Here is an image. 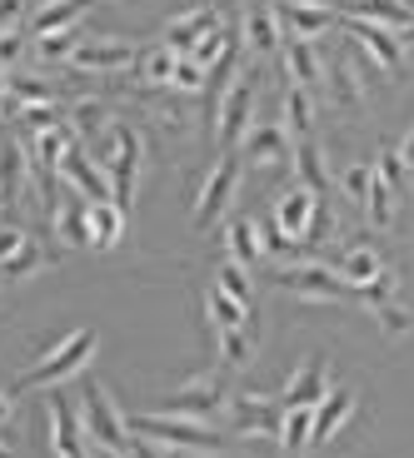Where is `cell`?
Listing matches in <instances>:
<instances>
[{"mask_svg": "<svg viewBox=\"0 0 414 458\" xmlns=\"http://www.w3.org/2000/svg\"><path fill=\"white\" fill-rule=\"evenodd\" d=\"M95 349H100V334L91 329V324H81V329H70L65 339L56 344V349H46L40 354V364L35 369H25L21 374V384L15 389H56V384H65L70 374H81L85 364L95 359Z\"/></svg>", "mask_w": 414, "mask_h": 458, "instance_id": "cell-1", "label": "cell"}, {"mask_svg": "<svg viewBox=\"0 0 414 458\" xmlns=\"http://www.w3.org/2000/svg\"><path fill=\"white\" fill-rule=\"evenodd\" d=\"M81 419H85V438L110 444L116 454H130V444H135L130 419L116 409V399H110L105 384H95V378H85V389H81Z\"/></svg>", "mask_w": 414, "mask_h": 458, "instance_id": "cell-2", "label": "cell"}, {"mask_svg": "<svg viewBox=\"0 0 414 458\" xmlns=\"http://www.w3.org/2000/svg\"><path fill=\"white\" fill-rule=\"evenodd\" d=\"M130 434L140 438H160V444H180V448H225V434L195 424V419H180V413H135L130 419Z\"/></svg>", "mask_w": 414, "mask_h": 458, "instance_id": "cell-3", "label": "cell"}, {"mask_svg": "<svg viewBox=\"0 0 414 458\" xmlns=\"http://www.w3.org/2000/svg\"><path fill=\"white\" fill-rule=\"evenodd\" d=\"M275 284L285 294L310 299V304H345V299H355V289L340 279V269H324V264H289V269L275 275Z\"/></svg>", "mask_w": 414, "mask_h": 458, "instance_id": "cell-4", "label": "cell"}, {"mask_svg": "<svg viewBox=\"0 0 414 458\" xmlns=\"http://www.w3.org/2000/svg\"><path fill=\"white\" fill-rule=\"evenodd\" d=\"M235 184H240V155L235 149H220V160L210 165L205 184H200V195H195V229L220 225L225 205L235 199Z\"/></svg>", "mask_w": 414, "mask_h": 458, "instance_id": "cell-5", "label": "cell"}, {"mask_svg": "<svg viewBox=\"0 0 414 458\" xmlns=\"http://www.w3.org/2000/svg\"><path fill=\"white\" fill-rule=\"evenodd\" d=\"M254 81H260V70H245L240 81L225 90V100H220V149H235L245 145V135L254 130Z\"/></svg>", "mask_w": 414, "mask_h": 458, "instance_id": "cell-6", "label": "cell"}, {"mask_svg": "<svg viewBox=\"0 0 414 458\" xmlns=\"http://www.w3.org/2000/svg\"><path fill=\"white\" fill-rule=\"evenodd\" d=\"M225 413H230V434H240V438H270L285 424L280 399H265V394H235L225 403Z\"/></svg>", "mask_w": 414, "mask_h": 458, "instance_id": "cell-7", "label": "cell"}, {"mask_svg": "<svg viewBox=\"0 0 414 458\" xmlns=\"http://www.w3.org/2000/svg\"><path fill=\"white\" fill-rule=\"evenodd\" d=\"M120 135V149H116V160L105 165V174H110V199H116L120 209H135V184H140V155H145V145H140L135 125H116Z\"/></svg>", "mask_w": 414, "mask_h": 458, "instance_id": "cell-8", "label": "cell"}, {"mask_svg": "<svg viewBox=\"0 0 414 458\" xmlns=\"http://www.w3.org/2000/svg\"><path fill=\"white\" fill-rule=\"evenodd\" d=\"M60 180H65L70 190H81L91 205H105V199H110V174L95 165V155L81 145V140H70L65 155H60Z\"/></svg>", "mask_w": 414, "mask_h": 458, "instance_id": "cell-9", "label": "cell"}, {"mask_svg": "<svg viewBox=\"0 0 414 458\" xmlns=\"http://www.w3.org/2000/svg\"><path fill=\"white\" fill-rule=\"evenodd\" d=\"M225 403H230V394H225V378H220V374H200V378H190L180 394H170V399L160 403V413L205 419V413H220Z\"/></svg>", "mask_w": 414, "mask_h": 458, "instance_id": "cell-10", "label": "cell"}, {"mask_svg": "<svg viewBox=\"0 0 414 458\" xmlns=\"http://www.w3.org/2000/svg\"><path fill=\"white\" fill-rule=\"evenodd\" d=\"M345 35L355 40V46H365L369 60H375V65H384L390 75H400V70H404V35H394L390 25H375V21H359V15H345Z\"/></svg>", "mask_w": 414, "mask_h": 458, "instance_id": "cell-11", "label": "cell"}, {"mask_svg": "<svg viewBox=\"0 0 414 458\" xmlns=\"http://www.w3.org/2000/svg\"><path fill=\"white\" fill-rule=\"evenodd\" d=\"M135 60H140L135 40H81L75 55H70V70H75V75H95V70L116 75V70H130Z\"/></svg>", "mask_w": 414, "mask_h": 458, "instance_id": "cell-12", "label": "cell"}, {"mask_svg": "<svg viewBox=\"0 0 414 458\" xmlns=\"http://www.w3.org/2000/svg\"><path fill=\"white\" fill-rule=\"evenodd\" d=\"M295 160V135L275 120H254V130L245 135V165H260V170H275V165Z\"/></svg>", "mask_w": 414, "mask_h": 458, "instance_id": "cell-13", "label": "cell"}, {"mask_svg": "<svg viewBox=\"0 0 414 458\" xmlns=\"http://www.w3.org/2000/svg\"><path fill=\"white\" fill-rule=\"evenodd\" d=\"M330 394V359H305V364L289 374V384L280 389V409H315V403Z\"/></svg>", "mask_w": 414, "mask_h": 458, "instance_id": "cell-14", "label": "cell"}, {"mask_svg": "<svg viewBox=\"0 0 414 458\" xmlns=\"http://www.w3.org/2000/svg\"><path fill=\"white\" fill-rule=\"evenodd\" d=\"M240 35H245V50H250V55H275V50L285 46V35H280V11L270 5V0H245Z\"/></svg>", "mask_w": 414, "mask_h": 458, "instance_id": "cell-15", "label": "cell"}, {"mask_svg": "<svg viewBox=\"0 0 414 458\" xmlns=\"http://www.w3.org/2000/svg\"><path fill=\"white\" fill-rule=\"evenodd\" d=\"M225 21V15L215 11V5H200V11H185V15H175V21H165V30H160V46H170L175 55H190V50L205 40L215 25Z\"/></svg>", "mask_w": 414, "mask_h": 458, "instance_id": "cell-16", "label": "cell"}, {"mask_svg": "<svg viewBox=\"0 0 414 458\" xmlns=\"http://www.w3.org/2000/svg\"><path fill=\"white\" fill-rule=\"evenodd\" d=\"M280 25L299 40H320V35L334 30V11L324 0H285L280 5Z\"/></svg>", "mask_w": 414, "mask_h": 458, "instance_id": "cell-17", "label": "cell"}, {"mask_svg": "<svg viewBox=\"0 0 414 458\" xmlns=\"http://www.w3.org/2000/svg\"><path fill=\"white\" fill-rule=\"evenodd\" d=\"M315 205H320V195H315L310 184H289L285 195L275 199V215H270V219H275V225L285 229L289 240L299 244V240H305V229H310V215H315Z\"/></svg>", "mask_w": 414, "mask_h": 458, "instance_id": "cell-18", "label": "cell"}, {"mask_svg": "<svg viewBox=\"0 0 414 458\" xmlns=\"http://www.w3.org/2000/svg\"><path fill=\"white\" fill-rule=\"evenodd\" d=\"M50 448H56V458H91V444H81V419L65 394L50 399Z\"/></svg>", "mask_w": 414, "mask_h": 458, "instance_id": "cell-19", "label": "cell"}, {"mask_svg": "<svg viewBox=\"0 0 414 458\" xmlns=\"http://www.w3.org/2000/svg\"><path fill=\"white\" fill-rule=\"evenodd\" d=\"M324 5L334 15H359L375 25H400V30L414 25V5H404V0H324Z\"/></svg>", "mask_w": 414, "mask_h": 458, "instance_id": "cell-20", "label": "cell"}, {"mask_svg": "<svg viewBox=\"0 0 414 458\" xmlns=\"http://www.w3.org/2000/svg\"><path fill=\"white\" fill-rule=\"evenodd\" d=\"M95 0H40V11L30 15V40H40V35H56V30H75V25L85 21V11H91Z\"/></svg>", "mask_w": 414, "mask_h": 458, "instance_id": "cell-21", "label": "cell"}, {"mask_svg": "<svg viewBox=\"0 0 414 458\" xmlns=\"http://www.w3.org/2000/svg\"><path fill=\"white\" fill-rule=\"evenodd\" d=\"M56 234L65 244H91V199L81 190H70V184L56 205Z\"/></svg>", "mask_w": 414, "mask_h": 458, "instance_id": "cell-22", "label": "cell"}, {"mask_svg": "<svg viewBox=\"0 0 414 458\" xmlns=\"http://www.w3.org/2000/svg\"><path fill=\"white\" fill-rule=\"evenodd\" d=\"M349 409H355V389H330L320 403H315V428H310V448L330 444L334 434H340V424L349 419Z\"/></svg>", "mask_w": 414, "mask_h": 458, "instance_id": "cell-23", "label": "cell"}, {"mask_svg": "<svg viewBox=\"0 0 414 458\" xmlns=\"http://www.w3.org/2000/svg\"><path fill=\"white\" fill-rule=\"evenodd\" d=\"M285 81L289 85H320L324 81V70H320V60H315V40H299V35H285Z\"/></svg>", "mask_w": 414, "mask_h": 458, "instance_id": "cell-24", "label": "cell"}, {"mask_svg": "<svg viewBox=\"0 0 414 458\" xmlns=\"http://www.w3.org/2000/svg\"><path fill=\"white\" fill-rule=\"evenodd\" d=\"M175 65H180V55H175L170 46L140 50V60H135V85H145V90H170Z\"/></svg>", "mask_w": 414, "mask_h": 458, "instance_id": "cell-25", "label": "cell"}, {"mask_svg": "<svg viewBox=\"0 0 414 458\" xmlns=\"http://www.w3.org/2000/svg\"><path fill=\"white\" fill-rule=\"evenodd\" d=\"M324 81H330V100L340 105V110H359V105H365V85H359L349 55H334L330 65H324Z\"/></svg>", "mask_w": 414, "mask_h": 458, "instance_id": "cell-26", "label": "cell"}, {"mask_svg": "<svg viewBox=\"0 0 414 458\" xmlns=\"http://www.w3.org/2000/svg\"><path fill=\"white\" fill-rule=\"evenodd\" d=\"M56 264V250H46V244L25 240L21 250L11 254V259H0V284H15V279H30L40 275V269H50Z\"/></svg>", "mask_w": 414, "mask_h": 458, "instance_id": "cell-27", "label": "cell"}, {"mask_svg": "<svg viewBox=\"0 0 414 458\" xmlns=\"http://www.w3.org/2000/svg\"><path fill=\"white\" fill-rule=\"evenodd\" d=\"M400 199H404L400 190L375 170V180H369V199H365L369 225H375V229H394V225H400Z\"/></svg>", "mask_w": 414, "mask_h": 458, "instance_id": "cell-28", "label": "cell"}, {"mask_svg": "<svg viewBox=\"0 0 414 458\" xmlns=\"http://www.w3.org/2000/svg\"><path fill=\"white\" fill-rule=\"evenodd\" d=\"M334 269H340V279H345L349 289H359V284L384 275V259H380V250H369V244H349L345 259L334 264Z\"/></svg>", "mask_w": 414, "mask_h": 458, "instance_id": "cell-29", "label": "cell"}, {"mask_svg": "<svg viewBox=\"0 0 414 458\" xmlns=\"http://www.w3.org/2000/svg\"><path fill=\"white\" fill-rule=\"evenodd\" d=\"M125 209L116 199H105V205H91V244L95 250H116L120 234H125Z\"/></svg>", "mask_w": 414, "mask_h": 458, "instance_id": "cell-30", "label": "cell"}, {"mask_svg": "<svg viewBox=\"0 0 414 458\" xmlns=\"http://www.w3.org/2000/svg\"><path fill=\"white\" fill-rule=\"evenodd\" d=\"M295 170H299V184H310L315 195H330V170H324V149L315 145L310 135L295 140Z\"/></svg>", "mask_w": 414, "mask_h": 458, "instance_id": "cell-31", "label": "cell"}, {"mask_svg": "<svg viewBox=\"0 0 414 458\" xmlns=\"http://www.w3.org/2000/svg\"><path fill=\"white\" fill-rule=\"evenodd\" d=\"M225 244H230V259L245 264V269H254V264H260V250H265L254 219H230V225H225Z\"/></svg>", "mask_w": 414, "mask_h": 458, "instance_id": "cell-32", "label": "cell"}, {"mask_svg": "<svg viewBox=\"0 0 414 458\" xmlns=\"http://www.w3.org/2000/svg\"><path fill=\"white\" fill-rule=\"evenodd\" d=\"M205 324H215V329H240V324H254V314L245 310L240 299H230L220 284H210L205 294Z\"/></svg>", "mask_w": 414, "mask_h": 458, "instance_id": "cell-33", "label": "cell"}, {"mask_svg": "<svg viewBox=\"0 0 414 458\" xmlns=\"http://www.w3.org/2000/svg\"><path fill=\"white\" fill-rule=\"evenodd\" d=\"M254 344H260V324H240V329H220V359H225V369L250 364Z\"/></svg>", "mask_w": 414, "mask_h": 458, "instance_id": "cell-34", "label": "cell"}, {"mask_svg": "<svg viewBox=\"0 0 414 458\" xmlns=\"http://www.w3.org/2000/svg\"><path fill=\"white\" fill-rule=\"evenodd\" d=\"M310 125H315L310 90H305V85H289V90H285V130L295 140H305V135H310Z\"/></svg>", "mask_w": 414, "mask_h": 458, "instance_id": "cell-35", "label": "cell"}, {"mask_svg": "<svg viewBox=\"0 0 414 458\" xmlns=\"http://www.w3.org/2000/svg\"><path fill=\"white\" fill-rule=\"evenodd\" d=\"M215 284L225 289L230 299H240L245 310L254 314V289H250V269H245V264H235L230 254H225V259H220V269H215Z\"/></svg>", "mask_w": 414, "mask_h": 458, "instance_id": "cell-36", "label": "cell"}, {"mask_svg": "<svg viewBox=\"0 0 414 458\" xmlns=\"http://www.w3.org/2000/svg\"><path fill=\"white\" fill-rule=\"evenodd\" d=\"M30 46H35V60H40V65H70V55H75V46H81V30L40 35V40H30Z\"/></svg>", "mask_w": 414, "mask_h": 458, "instance_id": "cell-37", "label": "cell"}, {"mask_svg": "<svg viewBox=\"0 0 414 458\" xmlns=\"http://www.w3.org/2000/svg\"><path fill=\"white\" fill-rule=\"evenodd\" d=\"M310 428H315V409H285V424H280V444H285L289 454H299V448L310 444Z\"/></svg>", "mask_w": 414, "mask_h": 458, "instance_id": "cell-38", "label": "cell"}, {"mask_svg": "<svg viewBox=\"0 0 414 458\" xmlns=\"http://www.w3.org/2000/svg\"><path fill=\"white\" fill-rule=\"evenodd\" d=\"M369 314H375V324H380L390 339H404V334L414 329V314L404 310L400 299H384V304H369Z\"/></svg>", "mask_w": 414, "mask_h": 458, "instance_id": "cell-39", "label": "cell"}, {"mask_svg": "<svg viewBox=\"0 0 414 458\" xmlns=\"http://www.w3.org/2000/svg\"><path fill=\"white\" fill-rule=\"evenodd\" d=\"M330 225H334V215H330V195H320V205H315V215H310V229H305V240H299V254L320 250V244L330 240Z\"/></svg>", "mask_w": 414, "mask_h": 458, "instance_id": "cell-40", "label": "cell"}, {"mask_svg": "<svg viewBox=\"0 0 414 458\" xmlns=\"http://www.w3.org/2000/svg\"><path fill=\"white\" fill-rule=\"evenodd\" d=\"M375 170H380L384 180H390L394 190H400V195H410V174H414V170L400 160V149H394V145H384V149H380V160H375Z\"/></svg>", "mask_w": 414, "mask_h": 458, "instance_id": "cell-41", "label": "cell"}, {"mask_svg": "<svg viewBox=\"0 0 414 458\" xmlns=\"http://www.w3.org/2000/svg\"><path fill=\"white\" fill-rule=\"evenodd\" d=\"M260 244H265V254H280V259H289V254H299V244L289 240V234L275 225V219H260Z\"/></svg>", "mask_w": 414, "mask_h": 458, "instance_id": "cell-42", "label": "cell"}, {"mask_svg": "<svg viewBox=\"0 0 414 458\" xmlns=\"http://www.w3.org/2000/svg\"><path fill=\"white\" fill-rule=\"evenodd\" d=\"M205 81H210V70L205 65H195L190 55H180V65H175V81H170V90H205Z\"/></svg>", "mask_w": 414, "mask_h": 458, "instance_id": "cell-43", "label": "cell"}, {"mask_svg": "<svg viewBox=\"0 0 414 458\" xmlns=\"http://www.w3.org/2000/svg\"><path fill=\"white\" fill-rule=\"evenodd\" d=\"M25 46H30V30H25V25H11V30H0V70L15 65Z\"/></svg>", "mask_w": 414, "mask_h": 458, "instance_id": "cell-44", "label": "cell"}, {"mask_svg": "<svg viewBox=\"0 0 414 458\" xmlns=\"http://www.w3.org/2000/svg\"><path fill=\"white\" fill-rule=\"evenodd\" d=\"M369 180H375V165H349L340 184H345V195L355 199V205H365V199H369Z\"/></svg>", "mask_w": 414, "mask_h": 458, "instance_id": "cell-45", "label": "cell"}, {"mask_svg": "<svg viewBox=\"0 0 414 458\" xmlns=\"http://www.w3.org/2000/svg\"><path fill=\"white\" fill-rule=\"evenodd\" d=\"M25 240H30V234H25V229H15V225H0V259H11V254L21 250Z\"/></svg>", "mask_w": 414, "mask_h": 458, "instance_id": "cell-46", "label": "cell"}, {"mask_svg": "<svg viewBox=\"0 0 414 458\" xmlns=\"http://www.w3.org/2000/svg\"><path fill=\"white\" fill-rule=\"evenodd\" d=\"M25 25V0H0V30Z\"/></svg>", "mask_w": 414, "mask_h": 458, "instance_id": "cell-47", "label": "cell"}, {"mask_svg": "<svg viewBox=\"0 0 414 458\" xmlns=\"http://www.w3.org/2000/svg\"><path fill=\"white\" fill-rule=\"evenodd\" d=\"M394 149H400V160H404V165H410V170H414V125L404 130V140H400V145H394Z\"/></svg>", "mask_w": 414, "mask_h": 458, "instance_id": "cell-48", "label": "cell"}, {"mask_svg": "<svg viewBox=\"0 0 414 458\" xmlns=\"http://www.w3.org/2000/svg\"><path fill=\"white\" fill-rule=\"evenodd\" d=\"M125 458H160V454H155V448H150L145 438L135 434V444H130V454H125Z\"/></svg>", "mask_w": 414, "mask_h": 458, "instance_id": "cell-49", "label": "cell"}, {"mask_svg": "<svg viewBox=\"0 0 414 458\" xmlns=\"http://www.w3.org/2000/svg\"><path fill=\"white\" fill-rule=\"evenodd\" d=\"M85 444H91V458H125V454H116L110 444H95V438H85Z\"/></svg>", "mask_w": 414, "mask_h": 458, "instance_id": "cell-50", "label": "cell"}, {"mask_svg": "<svg viewBox=\"0 0 414 458\" xmlns=\"http://www.w3.org/2000/svg\"><path fill=\"white\" fill-rule=\"evenodd\" d=\"M11 424V394H0V428Z\"/></svg>", "mask_w": 414, "mask_h": 458, "instance_id": "cell-51", "label": "cell"}, {"mask_svg": "<svg viewBox=\"0 0 414 458\" xmlns=\"http://www.w3.org/2000/svg\"><path fill=\"white\" fill-rule=\"evenodd\" d=\"M404 46H414V25H410V30H404Z\"/></svg>", "mask_w": 414, "mask_h": 458, "instance_id": "cell-52", "label": "cell"}, {"mask_svg": "<svg viewBox=\"0 0 414 458\" xmlns=\"http://www.w3.org/2000/svg\"><path fill=\"white\" fill-rule=\"evenodd\" d=\"M0 105H5V75H0Z\"/></svg>", "mask_w": 414, "mask_h": 458, "instance_id": "cell-53", "label": "cell"}, {"mask_svg": "<svg viewBox=\"0 0 414 458\" xmlns=\"http://www.w3.org/2000/svg\"><path fill=\"white\" fill-rule=\"evenodd\" d=\"M0 458H15V454H11V448H5V444H0Z\"/></svg>", "mask_w": 414, "mask_h": 458, "instance_id": "cell-54", "label": "cell"}, {"mask_svg": "<svg viewBox=\"0 0 414 458\" xmlns=\"http://www.w3.org/2000/svg\"><path fill=\"white\" fill-rule=\"evenodd\" d=\"M404 5H414V0H404Z\"/></svg>", "mask_w": 414, "mask_h": 458, "instance_id": "cell-55", "label": "cell"}, {"mask_svg": "<svg viewBox=\"0 0 414 458\" xmlns=\"http://www.w3.org/2000/svg\"><path fill=\"white\" fill-rule=\"evenodd\" d=\"M125 5H135V0H125Z\"/></svg>", "mask_w": 414, "mask_h": 458, "instance_id": "cell-56", "label": "cell"}]
</instances>
